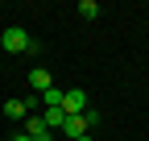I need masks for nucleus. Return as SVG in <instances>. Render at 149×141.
Listing matches in <instances>:
<instances>
[{
	"mask_svg": "<svg viewBox=\"0 0 149 141\" xmlns=\"http://www.w3.org/2000/svg\"><path fill=\"white\" fill-rule=\"evenodd\" d=\"M0 50H13V54H33L37 42L29 38L21 25H8V29H0Z\"/></svg>",
	"mask_w": 149,
	"mask_h": 141,
	"instance_id": "nucleus-1",
	"label": "nucleus"
},
{
	"mask_svg": "<svg viewBox=\"0 0 149 141\" xmlns=\"http://www.w3.org/2000/svg\"><path fill=\"white\" fill-rule=\"evenodd\" d=\"M87 108H91V104H87V91H79V87L62 91V112H66V116H83Z\"/></svg>",
	"mask_w": 149,
	"mask_h": 141,
	"instance_id": "nucleus-2",
	"label": "nucleus"
},
{
	"mask_svg": "<svg viewBox=\"0 0 149 141\" xmlns=\"http://www.w3.org/2000/svg\"><path fill=\"white\" fill-rule=\"evenodd\" d=\"M25 79H29V87H33V96H42L46 87H54V75H50L46 66H33V70H29Z\"/></svg>",
	"mask_w": 149,
	"mask_h": 141,
	"instance_id": "nucleus-3",
	"label": "nucleus"
},
{
	"mask_svg": "<svg viewBox=\"0 0 149 141\" xmlns=\"http://www.w3.org/2000/svg\"><path fill=\"white\" fill-rule=\"evenodd\" d=\"M58 133H62V137H70V141H79V137H83V133H91V129H87V120H83V116H66Z\"/></svg>",
	"mask_w": 149,
	"mask_h": 141,
	"instance_id": "nucleus-4",
	"label": "nucleus"
},
{
	"mask_svg": "<svg viewBox=\"0 0 149 141\" xmlns=\"http://www.w3.org/2000/svg\"><path fill=\"white\" fill-rule=\"evenodd\" d=\"M62 120H66L62 108H46V112H42V125H46L50 133H54V129H62Z\"/></svg>",
	"mask_w": 149,
	"mask_h": 141,
	"instance_id": "nucleus-5",
	"label": "nucleus"
},
{
	"mask_svg": "<svg viewBox=\"0 0 149 141\" xmlns=\"http://www.w3.org/2000/svg\"><path fill=\"white\" fill-rule=\"evenodd\" d=\"M37 100H42L46 108H62V87H46V91L37 96Z\"/></svg>",
	"mask_w": 149,
	"mask_h": 141,
	"instance_id": "nucleus-6",
	"label": "nucleus"
},
{
	"mask_svg": "<svg viewBox=\"0 0 149 141\" xmlns=\"http://www.w3.org/2000/svg\"><path fill=\"white\" fill-rule=\"evenodd\" d=\"M4 116H8V120H25V116H29V112H25V100H8V104H4Z\"/></svg>",
	"mask_w": 149,
	"mask_h": 141,
	"instance_id": "nucleus-7",
	"label": "nucleus"
},
{
	"mask_svg": "<svg viewBox=\"0 0 149 141\" xmlns=\"http://www.w3.org/2000/svg\"><path fill=\"white\" fill-rule=\"evenodd\" d=\"M79 13L87 17V21H95V17H100V4H95V0H79Z\"/></svg>",
	"mask_w": 149,
	"mask_h": 141,
	"instance_id": "nucleus-8",
	"label": "nucleus"
},
{
	"mask_svg": "<svg viewBox=\"0 0 149 141\" xmlns=\"http://www.w3.org/2000/svg\"><path fill=\"white\" fill-rule=\"evenodd\" d=\"M13 141H29V137H25V133H13Z\"/></svg>",
	"mask_w": 149,
	"mask_h": 141,
	"instance_id": "nucleus-9",
	"label": "nucleus"
},
{
	"mask_svg": "<svg viewBox=\"0 0 149 141\" xmlns=\"http://www.w3.org/2000/svg\"><path fill=\"white\" fill-rule=\"evenodd\" d=\"M79 141H91V133H83V137H79Z\"/></svg>",
	"mask_w": 149,
	"mask_h": 141,
	"instance_id": "nucleus-10",
	"label": "nucleus"
}]
</instances>
